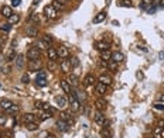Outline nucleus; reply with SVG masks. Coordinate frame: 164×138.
<instances>
[{
  "mask_svg": "<svg viewBox=\"0 0 164 138\" xmlns=\"http://www.w3.org/2000/svg\"><path fill=\"white\" fill-rule=\"evenodd\" d=\"M47 73H45V71H40L37 76H35V85L40 86V87H44V86H47Z\"/></svg>",
  "mask_w": 164,
  "mask_h": 138,
  "instance_id": "f257e3e1",
  "label": "nucleus"
},
{
  "mask_svg": "<svg viewBox=\"0 0 164 138\" xmlns=\"http://www.w3.org/2000/svg\"><path fill=\"white\" fill-rule=\"evenodd\" d=\"M69 100H68V103H69V106H71V110L72 111H77V110H79V107H81V102L78 100V97L75 95H74V92H71L69 93Z\"/></svg>",
  "mask_w": 164,
  "mask_h": 138,
  "instance_id": "f03ea898",
  "label": "nucleus"
},
{
  "mask_svg": "<svg viewBox=\"0 0 164 138\" xmlns=\"http://www.w3.org/2000/svg\"><path fill=\"white\" fill-rule=\"evenodd\" d=\"M27 58H28L30 61H34V62H37V61L40 59V49H38L37 47H33V48H30V49H28V52H27Z\"/></svg>",
  "mask_w": 164,
  "mask_h": 138,
  "instance_id": "7ed1b4c3",
  "label": "nucleus"
},
{
  "mask_svg": "<svg viewBox=\"0 0 164 138\" xmlns=\"http://www.w3.org/2000/svg\"><path fill=\"white\" fill-rule=\"evenodd\" d=\"M44 14H45L48 19H57V17H58V13H57V10H55L51 4L44 7Z\"/></svg>",
  "mask_w": 164,
  "mask_h": 138,
  "instance_id": "20e7f679",
  "label": "nucleus"
},
{
  "mask_svg": "<svg viewBox=\"0 0 164 138\" xmlns=\"http://www.w3.org/2000/svg\"><path fill=\"white\" fill-rule=\"evenodd\" d=\"M93 120H95V123H96L98 126H102V127H103V124H105V121H106L105 114H103L102 111H99V110L93 114Z\"/></svg>",
  "mask_w": 164,
  "mask_h": 138,
  "instance_id": "39448f33",
  "label": "nucleus"
},
{
  "mask_svg": "<svg viewBox=\"0 0 164 138\" xmlns=\"http://www.w3.org/2000/svg\"><path fill=\"white\" fill-rule=\"evenodd\" d=\"M57 52H58V58H61V59L69 58V49L66 48L65 45H61V47L57 49Z\"/></svg>",
  "mask_w": 164,
  "mask_h": 138,
  "instance_id": "423d86ee",
  "label": "nucleus"
},
{
  "mask_svg": "<svg viewBox=\"0 0 164 138\" xmlns=\"http://www.w3.org/2000/svg\"><path fill=\"white\" fill-rule=\"evenodd\" d=\"M55 104H57L58 108H64L68 104V99H66L65 96H57L55 97Z\"/></svg>",
  "mask_w": 164,
  "mask_h": 138,
  "instance_id": "0eeeda50",
  "label": "nucleus"
},
{
  "mask_svg": "<svg viewBox=\"0 0 164 138\" xmlns=\"http://www.w3.org/2000/svg\"><path fill=\"white\" fill-rule=\"evenodd\" d=\"M57 128L61 131V133H66L68 130H69V124L66 123L65 120H62V118H60L58 121H57Z\"/></svg>",
  "mask_w": 164,
  "mask_h": 138,
  "instance_id": "6e6552de",
  "label": "nucleus"
},
{
  "mask_svg": "<svg viewBox=\"0 0 164 138\" xmlns=\"http://www.w3.org/2000/svg\"><path fill=\"white\" fill-rule=\"evenodd\" d=\"M82 85L88 87V86H93L95 85V76L92 73H88L85 78H84V80H82Z\"/></svg>",
  "mask_w": 164,
  "mask_h": 138,
  "instance_id": "1a4fd4ad",
  "label": "nucleus"
},
{
  "mask_svg": "<svg viewBox=\"0 0 164 138\" xmlns=\"http://www.w3.org/2000/svg\"><path fill=\"white\" fill-rule=\"evenodd\" d=\"M95 107H96V110H99V111H105L106 107H108V102L105 99H98L95 102Z\"/></svg>",
  "mask_w": 164,
  "mask_h": 138,
  "instance_id": "9d476101",
  "label": "nucleus"
},
{
  "mask_svg": "<svg viewBox=\"0 0 164 138\" xmlns=\"http://www.w3.org/2000/svg\"><path fill=\"white\" fill-rule=\"evenodd\" d=\"M60 68H61V71L62 72H69V69H72V66H71V61L69 59H62L61 61V64H60Z\"/></svg>",
  "mask_w": 164,
  "mask_h": 138,
  "instance_id": "9b49d317",
  "label": "nucleus"
},
{
  "mask_svg": "<svg viewBox=\"0 0 164 138\" xmlns=\"http://www.w3.org/2000/svg\"><path fill=\"white\" fill-rule=\"evenodd\" d=\"M61 118H62V120H65L66 123L69 124V127H72V126L75 124V120H74V117L71 116L69 113H65V111H62V113H61Z\"/></svg>",
  "mask_w": 164,
  "mask_h": 138,
  "instance_id": "f8f14e48",
  "label": "nucleus"
},
{
  "mask_svg": "<svg viewBox=\"0 0 164 138\" xmlns=\"http://www.w3.org/2000/svg\"><path fill=\"white\" fill-rule=\"evenodd\" d=\"M47 56H48L50 61H57V59H58V52H57V49L48 48V49H47Z\"/></svg>",
  "mask_w": 164,
  "mask_h": 138,
  "instance_id": "ddd939ff",
  "label": "nucleus"
},
{
  "mask_svg": "<svg viewBox=\"0 0 164 138\" xmlns=\"http://www.w3.org/2000/svg\"><path fill=\"white\" fill-rule=\"evenodd\" d=\"M105 19H106V11H99L98 14L93 17V23H95V24H99V23L105 21Z\"/></svg>",
  "mask_w": 164,
  "mask_h": 138,
  "instance_id": "4468645a",
  "label": "nucleus"
},
{
  "mask_svg": "<svg viewBox=\"0 0 164 138\" xmlns=\"http://www.w3.org/2000/svg\"><path fill=\"white\" fill-rule=\"evenodd\" d=\"M0 13H1V16H3V17L9 19L11 14H13V10H11L10 6H3V7L0 9Z\"/></svg>",
  "mask_w": 164,
  "mask_h": 138,
  "instance_id": "2eb2a0df",
  "label": "nucleus"
},
{
  "mask_svg": "<svg viewBox=\"0 0 164 138\" xmlns=\"http://www.w3.org/2000/svg\"><path fill=\"white\" fill-rule=\"evenodd\" d=\"M112 61H115V62H122V61H125V55L120 52V51H116V52L112 54Z\"/></svg>",
  "mask_w": 164,
  "mask_h": 138,
  "instance_id": "dca6fc26",
  "label": "nucleus"
},
{
  "mask_svg": "<svg viewBox=\"0 0 164 138\" xmlns=\"http://www.w3.org/2000/svg\"><path fill=\"white\" fill-rule=\"evenodd\" d=\"M60 86H61L62 92H65V93H71V92H72V90H71V85L68 83V80H66V79L61 80V82H60Z\"/></svg>",
  "mask_w": 164,
  "mask_h": 138,
  "instance_id": "f3484780",
  "label": "nucleus"
},
{
  "mask_svg": "<svg viewBox=\"0 0 164 138\" xmlns=\"http://www.w3.org/2000/svg\"><path fill=\"white\" fill-rule=\"evenodd\" d=\"M99 82L103 83V85L109 86V85H112V78H110L109 75H100L99 76Z\"/></svg>",
  "mask_w": 164,
  "mask_h": 138,
  "instance_id": "a211bd4d",
  "label": "nucleus"
},
{
  "mask_svg": "<svg viewBox=\"0 0 164 138\" xmlns=\"http://www.w3.org/2000/svg\"><path fill=\"white\" fill-rule=\"evenodd\" d=\"M95 89H96V92H98L99 95H105V93L108 92V86L103 85V83H100V82H98V83H96Z\"/></svg>",
  "mask_w": 164,
  "mask_h": 138,
  "instance_id": "6ab92c4d",
  "label": "nucleus"
},
{
  "mask_svg": "<svg viewBox=\"0 0 164 138\" xmlns=\"http://www.w3.org/2000/svg\"><path fill=\"white\" fill-rule=\"evenodd\" d=\"M23 120H24V123H26V124H28V123H34V121L37 120V116L33 114V113H27V114H24Z\"/></svg>",
  "mask_w": 164,
  "mask_h": 138,
  "instance_id": "aec40b11",
  "label": "nucleus"
},
{
  "mask_svg": "<svg viewBox=\"0 0 164 138\" xmlns=\"http://www.w3.org/2000/svg\"><path fill=\"white\" fill-rule=\"evenodd\" d=\"M24 59H26L24 55H17V58L14 59V61H16V68H17V69H23V68H24Z\"/></svg>",
  "mask_w": 164,
  "mask_h": 138,
  "instance_id": "412c9836",
  "label": "nucleus"
},
{
  "mask_svg": "<svg viewBox=\"0 0 164 138\" xmlns=\"http://www.w3.org/2000/svg\"><path fill=\"white\" fill-rule=\"evenodd\" d=\"M26 35H28V37H37V27H33V25H28L27 28H26Z\"/></svg>",
  "mask_w": 164,
  "mask_h": 138,
  "instance_id": "4be33fe9",
  "label": "nucleus"
},
{
  "mask_svg": "<svg viewBox=\"0 0 164 138\" xmlns=\"http://www.w3.org/2000/svg\"><path fill=\"white\" fill-rule=\"evenodd\" d=\"M100 137L102 138H112L113 137V134H112V131L109 130V127H103L100 130Z\"/></svg>",
  "mask_w": 164,
  "mask_h": 138,
  "instance_id": "5701e85b",
  "label": "nucleus"
},
{
  "mask_svg": "<svg viewBox=\"0 0 164 138\" xmlns=\"http://www.w3.org/2000/svg\"><path fill=\"white\" fill-rule=\"evenodd\" d=\"M161 133H163V123H160L157 127L154 128V131H153V137L154 138H160L161 137Z\"/></svg>",
  "mask_w": 164,
  "mask_h": 138,
  "instance_id": "b1692460",
  "label": "nucleus"
},
{
  "mask_svg": "<svg viewBox=\"0 0 164 138\" xmlns=\"http://www.w3.org/2000/svg\"><path fill=\"white\" fill-rule=\"evenodd\" d=\"M110 58H112V52H110L109 49H106V51H102V52H100V59H102V61L108 62Z\"/></svg>",
  "mask_w": 164,
  "mask_h": 138,
  "instance_id": "393cba45",
  "label": "nucleus"
},
{
  "mask_svg": "<svg viewBox=\"0 0 164 138\" xmlns=\"http://www.w3.org/2000/svg\"><path fill=\"white\" fill-rule=\"evenodd\" d=\"M96 48H98L100 52H102V51H106V49H109V43H105V41H99V43L96 44Z\"/></svg>",
  "mask_w": 164,
  "mask_h": 138,
  "instance_id": "a878e982",
  "label": "nucleus"
},
{
  "mask_svg": "<svg viewBox=\"0 0 164 138\" xmlns=\"http://www.w3.org/2000/svg\"><path fill=\"white\" fill-rule=\"evenodd\" d=\"M51 6H53L57 11H58L60 9H62V7H64V1H62V0H53Z\"/></svg>",
  "mask_w": 164,
  "mask_h": 138,
  "instance_id": "bb28decb",
  "label": "nucleus"
},
{
  "mask_svg": "<svg viewBox=\"0 0 164 138\" xmlns=\"http://www.w3.org/2000/svg\"><path fill=\"white\" fill-rule=\"evenodd\" d=\"M7 20H9V24H11V25H13V24H17V23L20 21V16H19V14H14V13H13V14H11V16L9 17V19H7Z\"/></svg>",
  "mask_w": 164,
  "mask_h": 138,
  "instance_id": "cd10ccee",
  "label": "nucleus"
},
{
  "mask_svg": "<svg viewBox=\"0 0 164 138\" xmlns=\"http://www.w3.org/2000/svg\"><path fill=\"white\" fill-rule=\"evenodd\" d=\"M0 106H1V108L9 110V108L13 106V102H11V100H7V99H4V100H1V102H0Z\"/></svg>",
  "mask_w": 164,
  "mask_h": 138,
  "instance_id": "c85d7f7f",
  "label": "nucleus"
},
{
  "mask_svg": "<svg viewBox=\"0 0 164 138\" xmlns=\"http://www.w3.org/2000/svg\"><path fill=\"white\" fill-rule=\"evenodd\" d=\"M153 4L154 0H142V9H144V10H149V7Z\"/></svg>",
  "mask_w": 164,
  "mask_h": 138,
  "instance_id": "c756f323",
  "label": "nucleus"
},
{
  "mask_svg": "<svg viewBox=\"0 0 164 138\" xmlns=\"http://www.w3.org/2000/svg\"><path fill=\"white\" fill-rule=\"evenodd\" d=\"M66 80H68V83H69L71 86H77L78 85V78L75 76V75H71Z\"/></svg>",
  "mask_w": 164,
  "mask_h": 138,
  "instance_id": "7c9ffc66",
  "label": "nucleus"
},
{
  "mask_svg": "<svg viewBox=\"0 0 164 138\" xmlns=\"http://www.w3.org/2000/svg\"><path fill=\"white\" fill-rule=\"evenodd\" d=\"M74 95L78 97V100H79V102H84V100H85V97H86L85 93H84V92H81V90H75V92H74Z\"/></svg>",
  "mask_w": 164,
  "mask_h": 138,
  "instance_id": "2f4dec72",
  "label": "nucleus"
},
{
  "mask_svg": "<svg viewBox=\"0 0 164 138\" xmlns=\"http://www.w3.org/2000/svg\"><path fill=\"white\" fill-rule=\"evenodd\" d=\"M119 4H120L122 7H129V9L133 7V1H131V0H120Z\"/></svg>",
  "mask_w": 164,
  "mask_h": 138,
  "instance_id": "473e14b6",
  "label": "nucleus"
},
{
  "mask_svg": "<svg viewBox=\"0 0 164 138\" xmlns=\"http://www.w3.org/2000/svg\"><path fill=\"white\" fill-rule=\"evenodd\" d=\"M26 128L28 130V131H35V130H38V124L34 121V123H28L27 126H26Z\"/></svg>",
  "mask_w": 164,
  "mask_h": 138,
  "instance_id": "72a5a7b5",
  "label": "nucleus"
},
{
  "mask_svg": "<svg viewBox=\"0 0 164 138\" xmlns=\"http://www.w3.org/2000/svg\"><path fill=\"white\" fill-rule=\"evenodd\" d=\"M16 58H17V54H16V51H14V49H11L10 52L7 54V61L10 62V61H14Z\"/></svg>",
  "mask_w": 164,
  "mask_h": 138,
  "instance_id": "f704fd0d",
  "label": "nucleus"
},
{
  "mask_svg": "<svg viewBox=\"0 0 164 138\" xmlns=\"http://www.w3.org/2000/svg\"><path fill=\"white\" fill-rule=\"evenodd\" d=\"M108 69L113 71V72H116V69H118V62H115V61H110V62H108Z\"/></svg>",
  "mask_w": 164,
  "mask_h": 138,
  "instance_id": "c9c22d12",
  "label": "nucleus"
},
{
  "mask_svg": "<svg viewBox=\"0 0 164 138\" xmlns=\"http://www.w3.org/2000/svg\"><path fill=\"white\" fill-rule=\"evenodd\" d=\"M51 117H53V113H51V111H44L43 114L40 116V120H41V121H44V120H47V118H51Z\"/></svg>",
  "mask_w": 164,
  "mask_h": 138,
  "instance_id": "e433bc0d",
  "label": "nucleus"
},
{
  "mask_svg": "<svg viewBox=\"0 0 164 138\" xmlns=\"http://www.w3.org/2000/svg\"><path fill=\"white\" fill-rule=\"evenodd\" d=\"M35 47H37V48H38V49H45V48H47V49H48V44H47V43H44L43 40H41V41H38V43H37V45H35Z\"/></svg>",
  "mask_w": 164,
  "mask_h": 138,
  "instance_id": "4c0bfd02",
  "label": "nucleus"
},
{
  "mask_svg": "<svg viewBox=\"0 0 164 138\" xmlns=\"http://www.w3.org/2000/svg\"><path fill=\"white\" fill-rule=\"evenodd\" d=\"M7 123V114L6 113H0V126H4Z\"/></svg>",
  "mask_w": 164,
  "mask_h": 138,
  "instance_id": "58836bf2",
  "label": "nucleus"
},
{
  "mask_svg": "<svg viewBox=\"0 0 164 138\" xmlns=\"http://www.w3.org/2000/svg\"><path fill=\"white\" fill-rule=\"evenodd\" d=\"M10 28H11V24H9V23H6V24H1V25H0V30H1V31H4V32H9V31H10Z\"/></svg>",
  "mask_w": 164,
  "mask_h": 138,
  "instance_id": "ea45409f",
  "label": "nucleus"
},
{
  "mask_svg": "<svg viewBox=\"0 0 164 138\" xmlns=\"http://www.w3.org/2000/svg\"><path fill=\"white\" fill-rule=\"evenodd\" d=\"M69 61H71V66H72V68H77L78 65H79V59H78L77 56H72Z\"/></svg>",
  "mask_w": 164,
  "mask_h": 138,
  "instance_id": "a19ab883",
  "label": "nucleus"
},
{
  "mask_svg": "<svg viewBox=\"0 0 164 138\" xmlns=\"http://www.w3.org/2000/svg\"><path fill=\"white\" fill-rule=\"evenodd\" d=\"M43 41H44V43H47V44H51L53 41H54V40H53V37H51V35L45 34V35L43 37Z\"/></svg>",
  "mask_w": 164,
  "mask_h": 138,
  "instance_id": "79ce46f5",
  "label": "nucleus"
},
{
  "mask_svg": "<svg viewBox=\"0 0 164 138\" xmlns=\"http://www.w3.org/2000/svg\"><path fill=\"white\" fill-rule=\"evenodd\" d=\"M17 111H19V106H17V104H13V106L9 108V113H10V114H16Z\"/></svg>",
  "mask_w": 164,
  "mask_h": 138,
  "instance_id": "37998d69",
  "label": "nucleus"
},
{
  "mask_svg": "<svg viewBox=\"0 0 164 138\" xmlns=\"http://www.w3.org/2000/svg\"><path fill=\"white\" fill-rule=\"evenodd\" d=\"M48 69L50 71H55V68H57V64H55V61H48Z\"/></svg>",
  "mask_w": 164,
  "mask_h": 138,
  "instance_id": "c03bdc74",
  "label": "nucleus"
},
{
  "mask_svg": "<svg viewBox=\"0 0 164 138\" xmlns=\"http://www.w3.org/2000/svg\"><path fill=\"white\" fill-rule=\"evenodd\" d=\"M153 107L154 108H157V110H161V111H164V103H153Z\"/></svg>",
  "mask_w": 164,
  "mask_h": 138,
  "instance_id": "a18cd8bd",
  "label": "nucleus"
},
{
  "mask_svg": "<svg viewBox=\"0 0 164 138\" xmlns=\"http://www.w3.org/2000/svg\"><path fill=\"white\" fill-rule=\"evenodd\" d=\"M21 82H23V83H26V85H27V83L30 82V78H28V75H27V73L23 75V76H21Z\"/></svg>",
  "mask_w": 164,
  "mask_h": 138,
  "instance_id": "49530a36",
  "label": "nucleus"
},
{
  "mask_svg": "<svg viewBox=\"0 0 164 138\" xmlns=\"http://www.w3.org/2000/svg\"><path fill=\"white\" fill-rule=\"evenodd\" d=\"M43 104H44V102H40V100H37V102L34 103V107H35V108H43Z\"/></svg>",
  "mask_w": 164,
  "mask_h": 138,
  "instance_id": "de8ad7c7",
  "label": "nucleus"
},
{
  "mask_svg": "<svg viewBox=\"0 0 164 138\" xmlns=\"http://www.w3.org/2000/svg\"><path fill=\"white\" fill-rule=\"evenodd\" d=\"M20 1H21V0H11V4H13L14 7H17V6H20Z\"/></svg>",
  "mask_w": 164,
  "mask_h": 138,
  "instance_id": "09e8293b",
  "label": "nucleus"
},
{
  "mask_svg": "<svg viewBox=\"0 0 164 138\" xmlns=\"http://www.w3.org/2000/svg\"><path fill=\"white\" fill-rule=\"evenodd\" d=\"M31 20H33V21H38V14H37V13H33V14H31Z\"/></svg>",
  "mask_w": 164,
  "mask_h": 138,
  "instance_id": "8fccbe9b",
  "label": "nucleus"
},
{
  "mask_svg": "<svg viewBox=\"0 0 164 138\" xmlns=\"http://www.w3.org/2000/svg\"><path fill=\"white\" fill-rule=\"evenodd\" d=\"M156 9H157V6H156V4L150 6V7H149V13H154V11H156Z\"/></svg>",
  "mask_w": 164,
  "mask_h": 138,
  "instance_id": "3c124183",
  "label": "nucleus"
},
{
  "mask_svg": "<svg viewBox=\"0 0 164 138\" xmlns=\"http://www.w3.org/2000/svg\"><path fill=\"white\" fill-rule=\"evenodd\" d=\"M158 100H160L161 103H164V93H161V95H158Z\"/></svg>",
  "mask_w": 164,
  "mask_h": 138,
  "instance_id": "603ef678",
  "label": "nucleus"
},
{
  "mask_svg": "<svg viewBox=\"0 0 164 138\" xmlns=\"http://www.w3.org/2000/svg\"><path fill=\"white\" fill-rule=\"evenodd\" d=\"M7 135H9V138H13V131H7Z\"/></svg>",
  "mask_w": 164,
  "mask_h": 138,
  "instance_id": "864d4df0",
  "label": "nucleus"
},
{
  "mask_svg": "<svg viewBox=\"0 0 164 138\" xmlns=\"http://www.w3.org/2000/svg\"><path fill=\"white\" fill-rule=\"evenodd\" d=\"M136 75H137V78H140V79H143V73H142V72H137Z\"/></svg>",
  "mask_w": 164,
  "mask_h": 138,
  "instance_id": "5fc2aeb1",
  "label": "nucleus"
},
{
  "mask_svg": "<svg viewBox=\"0 0 164 138\" xmlns=\"http://www.w3.org/2000/svg\"><path fill=\"white\" fill-rule=\"evenodd\" d=\"M38 3H40V0H34V1H33V6H37Z\"/></svg>",
  "mask_w": 164,
  "mask_h": 138,
  "instance_id": "6e6d98bb",
  "label": "nucleus"
},
{
  "mask_svg": "<svg viewBox=\"0 0 164 138\" xmlns=\"http://www.w3.org/2000/svg\"><path fill=\"white\" fill-rule=\"evenodd\" d=\"M45 138H57V137H55V135H53V134H50L48 137H45Z\"/></svg>",
  "mask_w": 164,
  "mask_h": 138,
  "instance_id": "4d7b16f0",
  "label": "nucleus"
},
{
  "mask_svg": "<svg viewBox=\"0 0 164 138\" xmlns=\"http://www.w3.org/2000/svg\"><path fill=\"white\" fill-rule=\"evenodd\" d=\"M161 1H163V3H160V7H163L164 9V0H161Z\"/></svg>",
  "mask_w": 164,
  "mask_h": 138,
  "instance_id": "13d9d810",
  "label": "nucleus"
},
{
  "mask_svg": "<svg viewBox=\"0 0 164 138\" xmlns=\"http://www.w3.org/2000/svg\"><path fill=\"white\" fill-rule=\"evenodd\" d=\"M149 138H154V137H149Z\"/></svg>",
  "mask_w": 164,
  "mask_h": 138,
  "instance_id": "bf43d9fd",
  "label": "nucleus"
},
{
  "mask_svg": "<svg viewBox=\"0 0 164 138\" xmlns=\"http://www.w3.org/2000/svg\"><path fill=\"white\" fill-rule=\"evenodd\" d=\"M0 138H3V137H1V135H0Z\"/></svg>",
  "mask_w": 164,
  "mask_h": 138,
  "instance_id": "052dcab7",
  "label": "nucleus"
}]
</instances>
